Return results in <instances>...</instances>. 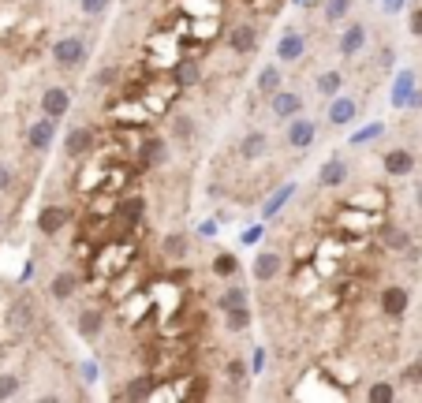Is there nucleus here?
<instances>
[{
	"label": "nucleus",
	"instance_id": "5701e85b",
	"mask_svg": "<svg viewBox=\"0 0 422 403\" xmlns=\"http://www.w3.org/2000/svg\"><path fill=\"white\" fill-rule=\"evenodd\" d=\"M344 12H347V0H329V4H325V19L329 23H336Z\"/></svg>",
	"mask_w": 422,
	"mask_h": 403
},
{
	"label": "nucleus",
	"instance_id": "9b49d317",
	"mask_svg": "<svg viewBox=\"0 0 422 403\" xmlns=\"http://www.w3.org/2000/svg\"><path fill=\"white\" fill-rule=\"evenodd\" d=\"M288 142L299 146V150H303V146H310V142H314V124H310V120L291 124V127H288Z\"/></svg>",
	"mask_w": 422,
	"mask_h": 403
},
{
	"label": "nucleus",
	"instance_id": "9d476101",
	"mask_svg": "<svg viewBox=\"0 0 422 403\" xmlns=\"http://www.w3.org/2000/svg\"><path fill=\"white\" fill-rule=\"evenodd\" d=\"M344 179H347V164H344L341 157L325 161V168H322V187H341Z\"/></svg>",
	"mask_w": 422,
	"mask_h": 403
},
{
	"label": "nucleus",
	"instance_id": "6e6552de",
	"mask_svg": "<svg viewBox=\"0 0 422 403\" xmlns=\"http://www.w3.org/2000/svg\"><path fill=\"white\" fill-rule=\"evenodd\" d=\"M41 108H45V116H49V120H57V116H64L68 112V94H64V90H45V97H41Z\"/></svg>",
	"mask_w": 422,
	"mask_h": 403
},
{
	"label": "nucleus",
	"instance_id": "dca6fc26",
	"mask_svg": "<svg viewBox=\"0 0 422 403\" xmlns=\"http://www.w3.org/2000/svg\"><path fill=\"white\" fill-rule=\"evenodd\" d=\"M385 246H389V250H407V243H411V235L403 232V228H385Z\"/></svg>",
	"mask_w": 422,
	"mask_h": 403
},
{
	"label": "nucleus",
	"instance_id": "bb28decb",
	"mask_svg": "<svg viewBox=\"0 0 422 403\" xmlns=\"http://www.w3.org/2000/svg\"><path fill=\"white\" fill-rule=\"evenodd\" d=\"M15 389H19V381H15L12 373H4V377H0V400L15 396Z\"/></svg>",
	"mask_w": 422,
	"mask_h": 403
},
{
	"label": "nucleus",
	"instance_id": "2f4dec72",
	"mask_svg": "<svg viewBox=\"0 0 422 403\" xmlns=\"http://www.w3.org/2000/svg\"><path fill=\"white\" fill-rule=\"evenodd\" d=\"M8 183H12V172H8V168H4V164H0V190H4V187H8Z\"/></svg>",
	"mask_w": 422,
	"mask_h": 403
},
{
	"label": "nucleus",
	"instance_id": "0eeeda50",
	"mask_svg": "<svg viewBox=\"0 0 422 403\" xmlns=\"http://www.w3.org/2000/svg\"><path fill=\"white\" fill-rule=\"evenodd\" d=\"M265 150H269V139H265L262 131L247 135V139L240 142V157H243V161H258V157H262Z\"/></svg>",
	"mask_w": 422,
	"mask_h": 403
},
{
	"label": "nucleus",
	"instance_id": "aec40b11",
	"mask_svg": "<svg viewBox=\"0 0 422 403\" xmlns=\"http://www.w3.org/2000/svg\"><path fill=\"white\" fill-rule=\"evenodd\" d=\"M341 82H344V79H341V71H329V75L318 79V90H322L325 97H333L336 90H341Z\"/></svg>",
	"mask_w": 422,
	"mask_h": 403
},
{
	"label": "nucleus",
	"instance_id": "cd10ccee",
	"mask_svg": "<svg viewBox=\"0 0 422 403\" xmlns=\"http://www.w3.org/2000/svg\"><path fill=\"white\" fill-rule=\"evenodd\" d=\"M164 250H169V254H183V250H187V239H183V235H169Z\"/></svg>",
	"mask_w": 422,
	"mask_h": 403
},
{
	"label": "nucleus",
	"instance_id": "f8f14e48",
	"mask_svg": "<svg viewBox=\"0 0 422 403\" xmlns=\"http://www.w3.org/2000/svg\"><path fill=\"white\" fill-rule=\"evenodd\" d=\"M277 273H280V254L265 250L262 258H258V265H254V277H258V280H273Z\"/></svg>",
	"mask_w": 422,
	"mask_h": 403
},
{
	"label": "nucleus",
	"instance_id": "f03ea898",
	"mask_svg": "<svg viewBox=\"0 0 422 403\" xmlns=\"http://www.w3.org/2000/svg\"><path fill=\"white\" fill-rule=\"evenodd\" d=\"M381 310L389 317H403L407 314V288H400V284H389V288L381 291Z\"/></svg>",
	"mask_w": 422,
	"mask_h": 403
},
{
	"label": "nucleus",
	"instance_id": "f3484780",
	"mask_svg": "<svg viewBox=\"0 0 422 403\" xmlns=\"http://www.w3.org/2000/svg\"><path fill=\"white\" fill-rule=\"evenodd\" d=\"M38 224H41V232H45V235H52V232H57V228L64 224V209H57V206H52V209H45Z\"/></svg>",
	"mask_w": 422,
	"mask_h": 403
},
{
	"label": "nucleus",
	"instance_id": "4468645a",
	"mask_svg": "<svg viewBox=\"0 0 422 403\" xmlns=\"http://www.w3.org/2000/svg\"><path fill=\"white\" fill-rule=\"evenodd\" d=\"M277 52H280V60H288V63L299 60L303 57V38H299V34H284V41H280Z\"/></svg>",
	"mask_w": 422,
	"mask_h": 403
},
{
	"label": "nucleus",
	"instance_id": "393cba45",
	"mask_svg": "<svg viewBox=\"0 0 422 403\" xmlns=\"http://www.w3.org/2000/svg\"><path fill=\"white\" fill-rule=\"evenodd\" d=\"M213 273H221V277H228V273H236V258H232V254H221V258L213 262Z\"/></svg>",
	"mask_w": 422,
	"mask_h": 403
},
{
	"label": "nucleus",
	"instance_id": "39448f33",
	"mask_svg": "<svg viewBox=\"0 0 422 403\" xmlns=\"http://www.w3.org/2000/svg\"><path fill=\"white\" fill-rule=\"evenodd\" d=\"M415 168V153L411 150H389L385 153V172H392V176H403V172Z\"/></svg>",
	"mask_w": 422,
	"mask_h": 403
},
{
	"label": "nucleus",
	"instance_id": "4be33fe9",
	"mask_svg": "<svg viewBox=\"0 0 422 403\" xmlns=\"http://www.w3.org/2000/svg\"><path fill=\"white\" fill-rule=\"evenodd\" d=\"M161 153H164L161 139H150V142L142 146V164H157V161H161Z\"/></svg>",
	"mask_w": 422,
	"mask_h": 403
},
{
	"label": "nucleus",
	"instance_id": "2eb2a0df",
	"mask_svg": "<svg viewBox=\"0 0 422 403\" xmlns=\"http://www.w3.org/2000/svg\"><path fill=\"white\" fill-rule=\"evenodd\" d=\"M49 142H52V120L34 124V127H30V146H34V150H45Z\"/></svg>",
	"mask_w": 422,
	"mask_h": 403
},
{
	"label": "nucleus",
	"instance_id": "c85d7f7f",
	"mask_svg": "<svg viewBox=\"0 0 422 403\" xmlns=\"http://www.w3.org/2000/svg\"><path fill=\"white\" fill-rule=\"evenodd\" d=\"M411 34H415V38H422V8H415V12H411Z\"/></svg>",
	"mask_w": 422,
	"mask_h": 403
},
{
	"label": "nucleus",
	"instance_id": "1a4fd4ad",
	"mask_svg": "<svg viewBox=\"0 0 422 403\" xmlns=\"http://www.w3.org/2000/svg\"><path fill=\"white\" fill-rule=\"evenodd\" d=\"M359 112V101H352V97H341V101H333V108H329V124H347L352 116Z\"/></svg>",
	"mask_w": 422,
	"mask_h": 403
},
{
	"label": "nucleus",
	"instance_id": "7c9ffc66",
	"mask_svg": "<svg viewBox=\"0 0 422 403\" xmlns=\"http://www.w3.org/2000/svg\"><path fill=\"white\" fill-rule=\"evenodd\" d=\"M370 396H374V400H389V396H392V389H389V384H378V389H374Z\"/></svg>",
	"mask_w": 422,
	"mask_h": 403
},
{
	"label": "nucleus",
	"instance_id": "a211bd4d",
	"mask_svg": "<svg viewBox=\"0 0 422 403\" xmlns=\"http://www.w3.org/2000/svg\"><path fill=\"white\" fill-rule=\"evenodd\" d=\"M258 86L265 90V94H277V86H280V71H277V68H262Z\"/></svg>",
	"mask_w": 422,
	"mask_h": 403
},
{
	"label": "nucleus",
	"instance_id": "c756f323",
	"mask_svg": "<svg viewBox=\"0 0 422 403\" xmlns=\"http://www.w3.org/2000/svg\"><path fill=\"white\" fill-rule=\"evenodd\" d=\"M105 4H108V0H82V8H86V12H105Z\"/></svg>",
	"mask_w": 422,
	"mask_h": 403
},
{
	"label": "nucleus",
	"instance_id": "ddd939ff",
	"mask_svg": "<svg viewBox=\"0 0 422 403\" xmlns=\"http://www.w3.org/2000/svg\"><path fill=\"white\" fill-rule=\"evenodd\" d=\"M90 142H94L90 127H75V131L68 135V153H71V157H79V153H86V150H90Z\"/></svg>",
	"mask_w": 422,
	"mask_h": 403
},
{
	"label": "nucleus",
	"instance_id": "7ed1b4c3",
	"mask_svg": "<svg viewBox=\"0 0 422 403\" xmlns=\"http://www.w3.org/2000/svg\"><path fill=\"white\" fill-rule=\"evenodd\" d=\"M228 45H232V52H240V57H247V52L258 45V30H254V23H240L232 26V34H228Z\"/></svg>",
	"mask_w": 422,
	"mask_h": 403
},
{
	"label": "nucleus",
	"instance_id": "b1692460",
	"mask_svg": "<svg viewBox=\"0 0 422 403\" xmlns=\"http://www.w3.org/2000/svg\"><path fill=\"white\" fill-rule=\"evenodd\" d=\"M82 333H86V336H97V333H101V317L86 310V314H82Z\"/></svg>",
	"mask_w": 422,
	"mask_h": 403
},
{
	"label": "nucleus",
	"instance_id": "412c9836",
	"mask_svg": "<svg viewBox=\"0 0 422 403\" xmlns=\"http://www.w3.org/2000/svg\"><path fill=\"white\" fill-rule=\"evenodd\" d=\"M71 288H75V277H71V273H60V277L52 280V295H57V299H68Z\"/></svg>",
	"mask_w": 422,
	"mask_h": 403
},
{
	"label": "nucleus",
	"instance_id": "6ab92c4d",
	"mask_svg": "<svg viewBox=\"0 0 422 403\" xmlns=\"http://www.w3.org/2000/svg\"><path fill=\"white\" fill-rule=\"evenodd\" d=\"M243 302H247V291H243V288H228L224 295H221V306H224V310H240Z\"/></svg>",
	"mask_w": 422,
	"mask_h": 403
},
{
	"label": "nucleus",
	"instance_id": "a878e982",
	"mask_svg": "<svg viewBox=\"0 0 422 403\" xmlns=\"http://www.w3.org/2000/svg\"><path fill=\"white\" fill-rule=\"evenodd\" d=\"M247 322H251V314L240 306V310H228V325L232 328H247Z\"/></svg>",
	"mask_w": 422,
	"mask_h": 403
},
{
	"label": "nucleus",
	"instance_id": "f257e3e1",
	"mask_svg": "<svg viewBox=\"0 0 422 403\" xmlns=\"http://www.w3.org/2000/svg\"><path fill=\"white\" fill-rule=\"evenodd\" d=\"M269 108H273V116H277V120H291V116L303 112V97L296 94V90H277Z\"/></svg>",
	"mask_w": 422,
	"mask_h": 403
},
{
	"label": "nucleus",
	"instance_id": "473e14b6",
	"mask_svg": "<svg viewBox=\"0 0 422 403\" xmlns=\"http://www.w3.org/2000/svg\"><path fill=\"white\" fill-rule=\"evenodd\" d=\"M415 202H419V209H422V183L415 187Z\"/></svg>",
	"mask_w": 422,
	"mask_h": 403
},
{
	"label": "nucleus",
	"instance_id": "423d86ee",
	"mask_svg": "<svg viewBox=\"0 0 422 403\" xmlns=\"http://www.w3.org/2000/svg\"><path fill=\"white\" fill-rule=\"evenodd\" d=\"M363 45H366V26L352 23V26H347V34H344V41H341V57H359Z\"/></svg>",
	"mask_w": 422,
	"mask_h": 403
},
{
	"label": "nucleus",
	"instance_id": "20e7f679",
	"mask_svg": "<svg viewBox=\"0 0 422 403\" xmlns=\"http://www.w3.org/2000/svg\"><path fill=\"white\" fill-rule=\"evenodd\" d=\"M82 57H86V41L82 38H64L57 45V63L60 68H75V63H82Z\"/></svg>",
	"mask_w": 422,
	"mask_h": 403
}]
</instances>
